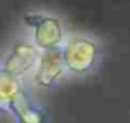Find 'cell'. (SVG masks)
Listing matches in <instances>:
<instances>
[{
    "instance_id": "6da1fadb",
    "label": "cell",
    "mask_w": 130,
    "mask_h": 123,
    "mask_svg": "<svg viewBox=\"0 0 130 123\" xmlns=\"http://www.w3.org/2000/svg\"><path fill=\"white\" fill-rule=\"evenodd\" d=\"M35 46L36 44L33 41H15L0 63V69L18 79H23L28 74H31L33 71H36L40 59V54Z\"/></svg>"
},
{
    "instance_id": "7a4b0ae2",
    "label": "cell",
    "mask_w": 130,
    "mask_h": 123,
    "mask_svg": "<svg viewBox=\"0 0 130 123\" xmlns=\"http://www.w3.org/2000/svg\"><path fill=\"white\" fill-rule=\"evenodd\" d=\"M20 94V79L0 69V97L12 104V100Z\"/></svg>"
},
{
    "instance_id": "3957f363",
    "label": "cell",
    "mask_w": 130,
    "mask_h": 123,
    "mask_svg": "<svg viewBox=\"0 0 130 123\" xmlns=\"http://www.w3.org/2000/svg\"><path fill=\"white\" fill-rule=\"evenodd\" d=\"M3 112H10V104L0 97V113H3Z\"/></svg>"
}]
</instances>
